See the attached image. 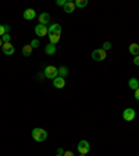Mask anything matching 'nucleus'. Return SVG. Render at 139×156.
<instances>
[{"instance_id":"obj_4","label":"nucleus","mask_w":139,"mask_h":156,"mask_svg":"<svg viewBox=\"0 0 139 156\" xmlns=\"http://www.w3.org/2000/svg\"><path fill=\"white\" fill-rule=\"evenodd\" d=\"M106 57H107V54L103 49H96L92 52V59L95 60V61H103Z\"/></svg>"},{"instance_id":"obj_25","label":"nucleus","mask_w":139,"mask_h":156,"mask_svg":"<svg viewBox=\"0 0 139 156\" xmlns=\"http://www.w3.org/2000/svg\"><path fill=\"white\" fill-rule=\"evenodd\" d=\"M64 152H66V151H64L63 148H57V155H64Z\"/></svg>"},{"instance_id":"obj_18","label":"nucleus","mask_w":139,"mask_h":156,"mask_svg":"<svg viewBox=\"0 0 139 156\" xmlns=\"http://www.w3.org/2000/svg\"><path fill=\"white\" fill-rule=\"evenodd\" d=\"M60 36H61V35H54V33H52V35H49V40H50V43H53V45H56V43H59Z\"/></svg>"},{"instance_id":"obj_3","label":"nucleus","mask_w":139,"mask_h":156,"mask_svg":"<svg viewBox=\"0 0 139 156\" xmlns=\"http://www.w3.org/2000/svg\"><path fill=\"white\" fill-rule=\"evenodd\" d=\"M45 77L54 80L56 77H59V70H57L54 66H47L46 68H45Z\"/></svg>"},{"instance_id":"obj_5","label":"nucleus","mask_w":139,"mask_h":156,"mask_svg":"<svg viewBox=\"0 0 139 156\" xmlns=\"http://www.w3.org/2000/svg\"><path fill=\"white\" fill-rule=\"evenodd\" d=\"M35 33L40 38L46 36L47 33H49V27H47V25H42V24H38L36 27H35Z\"/></svg>"},{"instance_id":"obj_10","label":"nucleus","mask_w":139,"mask_h":156,"mask_svg":"<svg viewBox=\"0 0 139 156\" xmlns=\"http://www.w3.org/2000/svg\"><path fill=\"white\" fill-rule=\"evenodd\" d=\"M53 85H54V88H57V89H61V88L66 86V80L61 78V77H56L53 80Z\"/></svg>"},{"instance_id":"obj_21","label":"nucleus","mask_w":139,"mask_h":156,"mask_svg":"<svg viewBox=\"0 0 139 156\" xmlns=\"http://www.w3.org/2000/svg\"><path fill=\"white\" fill-rule=\"evenodd\" d=\"M29 45H31V46H32V49H33V47H39L40 42H39V40H38V39H32V40H31V43H29Z\"/></svg>"},{"instance_id":"obj_2","label":"nucleus","mask_w":139,"mask_h":156,"mask_svg":"<svg viewBox=\"0 0 139 156\" xmlns=\"http://www.w3.org/2000/svg\"><path fill=\"white\" fill-rule=\"evenodd\" d=\"M78 152L81 153V155H88L89 153V151H90V145H89V142L86 140H82V141H80V144H78Z\"/></svg>"},{"instance_id":"obj_19","label":"nucleus","mask_w":139,"mask_h":156,"mask_svg":"<svg viewBox=\"0 0 139 156\" xmlns=\"http://www.w3.org/2000/svg\"><path fill=\"white\" fill-rule=\"evenodd\" d=\"M74 4H75V7L83 9V7L88 6V0H76V2H74Z\"/></svg>"},{"instance_id":"obj_6","label":"nucleus","mask_w":139,"mask_h":156,"mask_svg":"<svg viewBox=\"0 0 139 156\" xmlns=\"http://www.w3.org/2000/svg\"><path fill=\"white\" fill-rule=\"evenodd\" d=\"M136 116V112L132 109V107H128V109H125L123 112V117L124 120H127V121H132L134 119H135Z\"/></svg>"},{"instance_id":"obj_29","label":"nucleus","mask_w":139,"mask_h":156,"mask_svg":"<svg viewBox=\"0 0 139 156\" xmlns=\"http://www.w3.org/2000/svg\"><path fill=\"white\" fill-rule=\"evenodd\" d=\"M4 29H6V32H10V27L8 25H4Z\"/></svg>"},{"instance_id":"obj_15","label":"nucleus","mask_w":139,"mask_h":156,"mask_svg":"<svg viewBox=\"0 0 139 156\" xmlns=\"http://www.w3.org/2000/svg\"><path fill=\"white\" fill-rule=\"evenodd\" d=\"M128 85H129V88H131V89L136 91L139 88V81L136 80V78H131V80L128 81Z\"/></svg>"},{"instance_id":"obj_16","label":"nucleus","mask_w":139,"mask_h":156,"mask_svg":"<svg viewBox=\"0 0 139 156\" xmlns=\"http://www.w3.org/2000/svg\"><path fill=\"white\" fill-rule=\"evenodd\" d=\"M57 70H59V77H61V78H66V77L68 75V68H67L66 66L59 67Z\"/></svg>"},{"instance_id":"obj_8","label":"nucleus","mask_w":139,"mask_h":156,"mask_svg":"<svg viewBox=\"0 0 139 156\" xmlns=\"http://www.w3.org/2000/svg\"><path fill=\"white\" fill-rule=\"evenodd\" d=\"M3 53L7 54V56H11V54H14V52H15V49H14V45H11L10 42L8 43H3Z\"/></svg>"},{"instance_id":"obj_9","label":"nucleus","mask_w":139,"mask_h":156,"mask_svg":"<svg viewBox=\"0 0 139 156\" xmlns=\"http://www.w3.org/2000/svg\"><path fill=\"white\" fill-rule=\"evenodd\" d=\"M22 17H24V18H25V20L31 21V20H33V18L36 17V11L33 10V9H27V10L24 11Z\"/></svg>"},{"instance_id":"obj_23","label":"nucleus","mask_w":139,"mask_h":156,"mask_svg":"<svg viewBox=\"0 0 139 156\" xmlns=\"http://www.w3.org/2000/svg\"><path fill=\"white\" fill-rule=\"evenodd\" d=\"M66 3H67V0H57V2H56L57 6H63V7H64V4H66Z\"/></svg>"},{"instance_id":"obj_30","label":"nucleus","mask_w":139,"mask_h":156,"mask_svg":"<svg viewBox=\"0 0 139 156\" xmlns=\"http://www.w3.org/2000/svg\"><path fill=\"white\" fill-rule=\"evenodd\" d=\"M2 46H3V40L0 39V47H2Z\"/></svg>"},{"instance_id":"obj_27","label":"nucleus","mask_w":139,"mask_h":156,"mask_svg":"<svg viewBox=\"0 0 139 156\" xmlns=\"http://www.w3.org/2000/svg\"><path fill=\"white\" fill-rule=\"evenodd\" d=\"M134 95H135V98H136V99L139 100V88H138V89L135 91V93H134Z\"/></svg>"},{"instance_id":"obj_13","label":"nucleus","mask_w":139,"mask_h":156,"mask_svg":"<svg viewBox=\"0 0 139 156\" xmlns=\"http://www.w3.org/2000/svg\"><path fill=\"white\" fill-rule=\"evenodd\" d=\"M64 11L68 14L74 13V11H75V4H74L73 2H67V3L64 4Z\"/></svg>"},{"instance_id":"obj_32","label":"nucleus","mask_w":139,"mask_h":156,"mask_svg":"<svg viewBox=\"0 0 139 156\" xmlns=\"http://www.w3.org/2000/svg\"><path fill=\"white\" fill-rule=\"evenodd\" d=\"M81 156H85V155H81Z\"/></svg>"},{"instance_id":"obj_12","label":"nucleus","mask_w":139,"mask_h":156,"mask_svg":"<svg viewBox=\"0 0 139 156\" xmlns=\"http://www.w3.org/2000/svg\"><path fill=\"white\" fill-rule=\"evenodd\" d=\"M129 53L132 56H139V45L138 43H131L129 45Z\"/></svg>"},{"instance_id":"obj_1","label":"nucleus","mask_w":139,"mask_h":156,"mask_svg":"<svg viewBox=\"0 0 139 156\" xmlns=\"http://www.w3.org/2000/svg\"><path fill=\"white\" fill-rule=\"evenodd\" d=\"M32 138L36 142H43V141L47 138V131L43 128H39V127H36V128L32 130Z\"/></svg>"},{"instance_id":"obj_24","label":"nucleus","mask_w":139,"mask_h":156,"mask_svg":"<svg viewBox=\"0 0 139 156\" xmlns=\"http://www.w3.org/2000/svg\"><path fill=\"white\" fill-rule=\"evenodd\" d=\"M4 33H6V29H4V25L0 24V36H3Z\"/></svg>"},{"instance_id":"obj_14","label":"nucleus","mask_w":139,"mask_h":156,"mask_svg":"<svg viewBox=\"0 0 139 156\" xmlns=\"http://www.w3.org/2000/svg\"><path fill=\"white\" fill-rule=\"evenodd\" d=\"M45 52H46L47 56H52V54L56 53V45H53V43H49V45H46V47H45Z\"/></svg>"},{"instance_id":"obj_22","label":"nucleus","mask_w":139,"mask_h":156,"mask_svg":"<svg viewBox=\"0 0 139 156\" xmlns=\"http://www.w3.org/2000/svg\"><path fill=\"white\" fill-rule=\"evenodd\" d=\"M110 47H111V43H110V42H104V43H103V47H102V49L106 52V50H109Z\"/></svg>"},{"instance_id":"obj_31","label":"nucleus","mask_w":139,"mask_h":156,"mask_svg":"<svg viewBox=\"0 0 139 156\" xmlns=\"http://www.w3.org/2000/svg\"><path fill=\"white\" fill-rule=\"evenodd\" d=\"M56 156H63V155H56Z\"/></svg>"},{"instance_id":"obj_28","label":"nucleus","mask_w":139,"mask_h":156,"mask_svg":"<svg viewBox=\"0 0 139 156\" xmlns=\"http://www.w3.org/2000/svg\"><path fill=\"white\" fill-rule=\"evenodd\" d=\"M63 156H75V155H74L73 152H64V155H63Z\"/></svg>"},{"instance_id":"obj_11","label":"nucleus","mask_w":139,"mask_h":156,"mask_svg":"<svg viewBox=\"0 0 139 156\" xmlns=\"http://www.w3.org/2000/svg\"><path fill=\"white\" fill-rule=\"evenodd\" d=\"M47 23H50V14L49 13L39 14V24H42V25H47Z\"/></svg>"},{"instance_id":"obj_26","label":"nucleus","mask_w":139,"mask_h":156,"mask_svg":"<svg viewBox=\"0 0 139 156\" xmlns=\"http://www.w3.org/2000/svg\"><path fill=\"white\" fill-rule=\"evenodd\" d=\"M134 64H135V66H139V56L134 57Z\"/></svg>"},{"instance_id":"obj_7","label":"nucleus","mask_w":139,"mask_h":156,"mask_svg":"<svg viewBox=\"0 0 139 156\" xmlns=\"http://www.w3.org/2000/svg\"><path fill=\"white\" fill-rule=\"evenodd\" d=\"M61 35V25L60 24H50L49 25V33L47 35Z\"/></svg>"},{"instance_id":"obj_20","label":"nucleus","mask_w":139,"mask_h":156,"mask_svg":"<svg viewBox=\"0 0 139 156\" xmlns=\"http://www.w3.org/2000/svg\"><path fill=\"white\" fill-rule=\"evenodd\" d=\"M10 39H11L10 33H4L3 36H2V40H3V43H8V42H10Z\"/></svg>"},{"instance_id":"obj_17","label":"nucleus","mask_w":139,"mask_h":156,"mask_svg":"<svg viewBox=\"0 0 139 156\" xmlns=\"http://www.w3.org/2000/svg\"><path fill=\"white\" fill-rule=\"evenodd\" d=\"M22 54L25 57L31 56V54H32V46H31V45H25V46L22 47Z\"/></svg>"}]
</instances>
